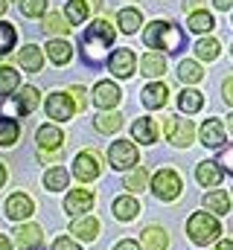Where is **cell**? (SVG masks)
I'll use <instances>...</instances> for the list:
<instances>
[{
    "label": "cell",
    "mask_w": 233,
    "mask_h": 250,
    "mask_svg": "<svg viewBox=\"0 0 233 250\" xmlns=\"http://www.w3.org/2000/svg\"><path fill=\"white\" fill-rule=\"evenodd\" d=\"M184 32L181 26H175L169 21H152L143 32V44L149 50H163V53H178L184 50Z\"/></svg>",
    "instance_id": "6da1fadb"
},
{
    "label": "cell",
    "mask_w": 233,
    "mask_h": 250,
    "mask_svg": "<svg viewBox=\"0 0 233 250\" xmlns=\"http://www.w3.org/2000/svg\"><path fill=\"white\" fill-rule=\"evenodd\" d=\"M111 44H114V26H111L108 21H93V23L88 26V32H85V38H82L85 62L99 64L105 56H108Z\"/></svg>",
    "instance_id": "7a4b0ae2"
},
{
    "label": "cell",
    "mask_w": 233,
    "mask_h": 250,
    "mask_svg": "<svg viewBox=\"0 0 233 250\" xmlns=\"http://www.w3.org/2000/svg\"><path fill=\"white\" fill-rule=\"evenodd\" d=\"M186 233H189V239H192L198 248H204V245H210V242H216V239L222 236V224H219L210 212H195V215L186 221Z\"/></svg>",
    "instance_id": "3957f363"
},
{
    "label": "cell",
    "mask_w": 233,
    "mask_h": 250,
    "mask_svg": "<svg viewBox=\"0 0 233 250\" xmlns=\"http://www.w3.org/2000/svg\"><path fill=\"white\" fill-rule=\"evenodd\" d=\"M108 160H111V166L119 169V172L134 169V166H137V160H140L137 146H134V143H128V140H116V143H111V148H108Z\"/></svg>",
    "instance_id": "277c9868"
},
{
    "label": "cell",
    "mask_w": 233,
    "mask_h": 250,
    "mask_svg": "<svg viewBox=\"0 0 233 250\" xmlns=\"http://www.w3.org/2000/svg\"><path fill=\"white\" fill-rule=\"evenodd\" d=\"M163 131H166V140L178 146V148H186L195 137V128L189 120H181V117H166L163 120Z\"/></svg>",
    "instance_id": "5b68a950"
},
{
    "label": "cell",
    "mask_w": 233,
    "mask_h": 250,
    "mask_svg": "<svg viewBox=\"0 0 233 250\" xmlns=\"http://www.w3.org/2000/svg\"><path fill=\"white\" fill-rule=\"evenodd\" d=\"M152 189L161 201H175L181 195V178L175 169H161L155 178H152Z\"/></svg>",
    "instance_id": "8992f818"
},
{
    "label": "cell",
    "mask_w": 233,
    "mask_h": 250,
    "mask_svg": "<svg viewBox=\"0 0 233 250\" xmlns=\"http://www.w3.org/2000/svg\"><path fill=\"white\" fill-rule=\"evenodd\" d=\"M73 111H76V102L70 99V93L56 90V93L47 96V117H50V120H56V123H67V120L73 117Z\"/></svg>",
    "instance_id": "52a82bcc"
},
{
    "label": "cell",
    "mask_w": 233,
    "mask_h": 250,
    "mask_svg": "<svg viewBox=\"0 0 233 250\" xmlns=\"http://www.w3.org/2000/svg\"><path fill=\"white\" fill-rule=\"evenodd\" d=\"M99 172H102V166H99V154H96V151H82V154H76V160H73V175H76L79 181H96Z\"/></svg>",
    "instance_id": "ba28073f"
},
{
    "label": "cell",
    "mask_w": 233,
    "mask_h": 250,
    "mask_svg": "<svg viewBox=\"0 0 233 250\" xmlns=\"http://www.w3.org/2000/svg\"><path fill=\"white\" fill-rule=\"evenodd\" d=\"M108 67H111V73H114L116 79H128V76H134V67H137V56L128 50V47H119L111 53V59H108Z\"/></svg>",
    "instance_id": "9c48e42d"
},
{
    "label": "cell",
    "mask_w": 233,
    "mask_h": 250,
    "mask_svg": "<svg viewBox=\"0 0 233 250\" xmlns=\"http://www.w3.org/2000/svg\"><path fill=\"white\" fill-rule=\"evenodd\" d=\"M32 212H35V204H32L29 195H23V192L9 195V201H6V215H9L12 221H26Z\"/></svg>",
    "instance_id": "30bf717a"
},
{
    "label": "cell",
    "mask_w": 233,
    "mask_h": 250,
    "mask_svg": "<svg viewBox=\"0 0 233 250\" xmlns=\"http://www.w3.org/2000/svg\"><path fill=\"white\" fill-rule=\"evenodd\" d=\"M119 99H122V93H119V87H116L114 82H99V84L93 87V105L102 108V111L116 108Z\"/></svg>",
    "instance_id": "8fae6325"
},
{
    "label": "cell",
    "mask_w": 233,
    "mask_h": 250,
    "mask_svg": "<svg viewBox=\"0 0 233 250\" xmlns=\"http://www.w3.org/2000/svg\"><path fill=\"white\" fill-rule=\"evenodd\" d=\"M93 192L91 189H70V195L64 198V209L70 212V215H82V212H88L91 207H93Z\"/></svg>",
    "instance_id": "7c38bea8"
},
{
    "label": "cell",
    "mask_w": 233,
    "mask_h": 250,
    "mask_svg": "<svg viewBox=\"0 0 233 250\" xmlns=\"http://www.w3.org/2000/svg\"><path fill=\"white\" fill-rule=\"evenodd\" d=\"M140 99H143V105H146V108L158 111V108H163V105L169 102V87H166L163 82H152V84H146V87H143Z\"/></svg>",
    "instance_id": "4fadbf2b"
},
{
    "label": "cell",
    "mask_w": 233,
    "mask_h": 250,
    "mask_svg": "<svg viewBox=\"0 0 233 250\" xmlns=\"http://www.w3.org/2000/svg\"><path fill=\"white\" fill-rule=\"evenodd\" d=\"M38 102H41L38 90H35L32 84H26V87H23V90H18V96L12 99V111H15L18 117H26V114H32V111L38 108Z\"/></svg>",
    "instance_id": "5bb4252c"
},
{
    "label": "cell",
    "mask_w": 233,
    "mask_h": 250,
    "mask_svg": "<svg viewBox=\"0 0 233 250\" xmlns=\"http://www.w3.org/2000/svg\"><path fill=\"white\" fill-rule=\"evenodd\" d=\"M41 239H44V233H41L38 224H21V227L15 230V242H18V248L21 250L41 248Z\"/></svg>",
    "instance_id": "9a60e30c"
},
{
    "label": "cell",
    "mask_w": 233,
    "mask_h": 250,
    "mask_svg": "<svg viewBox=\"0 0 233 250\" xmlns=\"http://www.w3.org/2000/svg\"><path fill=\"white\" fill-rule=\"evenodd\" d=\"M222 175H225V169H219V163H213V160H204L195 166V181L201 187H219Z\"/></svg>",
    "instance_id": "2e32d148"
},
{
    "label": "cell",
    "mask_w": 233,
    "mask_h": 250,
    "mask_svg": "<svg viewBox=\"0 0 233 250\" xmlns=\"http://www.w3.org/2000/svg\"><path fill=\"white\" fill-rule=\"evenodd\" d=\"M201 143L207 146V148H222L225 146V125L219 123V120H207V123L201 125Z\"/></svg>",
    "instance_id": "e0dca14e"
},
{
    "label": "cell",
    "mask_w": 233,
    "mask_h": 250,
    "mask_svg": "<svg viewBox=\"0 0 233 250\" xmlns=\"http://www.w3.org/2000/svg\"><path fill=\"white\" fill-rule=\"evenodd\" d=\"M35 140H38V148L41 151H58L61 143H64V134L58 131L56 125H41L38 134H35Z\"/></svg>",
    "instance_id": "ac0fdd59"
},
{
    "label": "cell",
    "mask_w": 233,
    "mask_h": 250,
    "mask_svg": "<svg viewBox=\"0 0 233 250\" xmlns=\"http://www.w3.org/2000/svg\"><path fill=\"white\" fill-rule=\"evenodd\" d=\"M131 134H134V140H137V143L152 146V143H158V123H155V120H149V117H140L137 123L131 125Z\"/></svg>",
    "instance_id": "d6986e66"
},
{
    "label": "cell",
    "mask_w": 233,
    "mask_h": 250,
    "mask_svg": "<svg viewBox=\"0 0 233 250\" xmlns=\"http://www.w3.org/2000/svg\"><path fill=\"white\" fill-rule=\"evenodd\" d=\"M140 73H143L146 79L163 76V73H166V59H163L161 53H146V56L140 59Z\"/></svg>",
    "instance_id": "ffe728a7"
},
{
    "label": "cell",
    "mask_w": 233,
    "mask_h": 250,
    "mask_svg": "<svg viewBox=\"0 0 233 250\" xmlns=\"http://www.w3.org/2000/svg\"><path fill=\"white\" fill-rule=\"evenodd\" d=\"M70 233L79 236V239H85V242H93L99 236V221L93 215H85V218H79V221L70 224Z\"/></svg>",
    "instance_id": "44dd1931"
},
{
    "label": "cell",
    "mask_w": 233,
    "mask_h": 250,
    "mask_svg": "<svg viewBox=\"0 0 233 250\" xmlns=\"http://www.w3.org/2000/svg\"><path fill=\"white\" fill-rule=\"evenodd\" d=\"M116 23H119V29L125 32V35H134L140 26H143V15H140V9H119V15H116Z\"/></svg>",
    "instance_id": "7402d4cb"
},
{
    "label": "cell",
    "mask_w": 233,
    "mask_h": 250,
    "mask_svg": "<svg viewBox=\"0 0 233 250\" xmlns=\"http://www.w3.org/2000/svg\"><path fill=\"white\" fill-rule=\"evenodd\" d=\"M18 64H21L23 70H29V73H38L41 64H44V53H41L35 44H29V47H23V50L18 53Z\"/></svg>",
    "instance_id": "603a6c76"
},
{
    "label": "cell",
    "mask_w": 233,
    "mask_h": 250,
    "mask_svg": "<svg viewBox=\"0 0 233 250\" xmlns=\"http://www.w3.org/2000/svg\"><path fill=\"white\" fill-rule=\"evenodd\" d=\"M186 26H189V32H198V35H204V32H210V29L216 26V21H213V15H210L207 9H198V12L186 15Z\"/></svg>",
    "instance_id": "cb8c5ba5"
},
{
    "label": "cell",
    "mask_w": 233,
    "mask_h": 250,
    "mask_svg": "<svg viewBox=\"0 0 233 250\" xmlns=\"http://www.w3.org/2000/svg\"><path fill=\"white\" fill-rule=\"evenodd\" d=\"M178 108H181L184 114H198V111L204 108V96H201L198 90L186 87V90H181V93H178Z\"/></svg>",
    "instance_id": "d4e9b609"
},
{
    "label": "cell",
    "mask_w": 233,
    "mask_h": 250,
    "mask_svg": "<svg viewBox=\"0 0 233 250\" xmlns=\"http://www.w3.org/2000/svg\"><path fill=\"white\" fill-rule=\"evenodd\" d=\"M114 218L119 221H131L137 212H140V204H137V198H131V195H122V198H116L114 201Z\"/></svg>",
    "instance_id": "484cf974"
},
{
    "label": "cell",
    "mask_w": 233,
    "mask_h": 250,
    "mask_svg": "<svg viewBox=\"0 0 233 250\" xmlns=\"http://www.w3.org/2000/svg\"><path fill=\"white\" fill-rule=\"evenodd\" d=\"M178 79H181L184 84H198V82L204 79V70H201V64L198 62L186 59V62L178 64Z\"/></svg>",
    "instance_id": "4316f807"
},
{
    "label": "cell",
    "mask_w": 233,
    "mask_h": 250,
    "mask_svg": "<svg viewBox=\"0 0 233 250\" xmlns=\"http://www.w3.org/2000/svg\"><path fill=\"white\" fill-rule=\"evenodd\" d=\"M140 239H143L146 250H166V245H169V236H166V230H161V227H146Z\"/></svg>",
    "instance_id": "83f0119b"
},
{
    "label": "cell",
    "mask_w": 233,
    "mask_h": 250,
    "mask_svg": "<svg viewBox=\"0 0 233 250\" xmlns=\"http://www.w3.org/2000/svg\"><path fill=\"white\" fill-rule=\"evenodd\" d=\"M88 12H91L88 0H67V6H64V15H67L70 26H76V23H85Z\"/></svg>",
    "instance_id": "f1b7e54d"
},
{
    "label": "cell",
    "mask_w": 233,
    "mask_h": 250,
    "mask_svg": "<svg viewBox=\"0 0 233 250\" xmlns=\"http://www.w3.org/2000/svg\"><path fill=\"white\" fill-rule=\"evenodd\" d=\"M47 59L53 64H67L73 59V47L67 41H50L47 44Z\"/></svg>",
    "instance_id": "f546056e"
},
{
    "label": "cell",
    "mask_w": 233,
    "mask_h": 250,
    "mask_svg": "<svg viewBox=\"0 0 233 250\" xmlns=\"http://www.w3.org/2000/svg\"><path fill=\"white\" fill-rule=\"evenodd\" d=\"M44 32L47 35H67L70 32V21L56 15V12H47L44 15Z\"/></svg>",
    "instance_id": "4dcf8cb0"
},
{
    "label": "cell",
    "mask_w": 233,
    "mask_h": 250,
    "mask_svg": "<svg viewBox=\"0 0 233 250\" xmlns=\"http://www.w3.org/2000/svg\"><path fill=\"white\" fill-rule=\"evenodd\" d=\"M67 181H70V175H67V169H64V166H53V169L44 175V187L50 189V192L64 189V187H67Z\"/></svg>",
    "instance_id": "1f68e13d"
},
{
    "label": "cell",
    "mask_w": 233,
    "mask_h": 250,
    "mask_svg": "<svg viewBox=\"0 0 233 250\" xmlns=\"http://www.w3.org/2000/svg\"><path fill=\"white\" fill-rule=\"evenodd\" d=\"M93 125H96L99 134H114V131H119V125H122V117L114 114V111H105V114H99L93 120Z\"/></svg>",
    "instance_id": "d6a6232c"
},
{
    "label": "cell",
    "mask_w": 233,
    "mask_h": 250,
    "mask_svg": "<svg viewBox=\"0 0 233 250\" xmlns=\"http://www.w3.org/2000/svg\"><path fill=\"white\" fill-rule=\"evenodd\" d=\"M219 41L216 38H201L198 44H195V56L201 59V62H216L219 59Z\"/></svg>",
    "instance_id": "836d02e7"
},
{
    "label": "cell",
    "mask_w": 233,
    "mask_h": 250,
    "mask_svg": "<svg viewBox=\"0 0 233 250\" xmlns=\"http://www.w3.org/2000/svg\"><path fill=\"white\" fill-rule=\"evenodd\" d=\"M204 207H207L210 212L225 215V212H228V207H231V201H228V195H225L222 189H216V192H207V195H204Z\"/></svg>",
    "instance_id": "e575fe53"
},
{
    "label": "cell",
    "mask_w": 233,
    "mask_h": 250,
    "mask_svg": "<svg viewBox=\"0 0 233 250\" xmlns=\"http://www.w3.org/2000/svg\"><path fill=\"white\" fill-rule=\"evenodd\" d=\"M18 137H21V125L9 117H3L0 120V146H15Z\"/></svg>",
    "instance_id": "d590c367"
},
{
    "label": "cell",
    "mask_w": 233,
    "mask_h": 250,
    "mask_svg": "<svg viewBox=\"0 0 233 250\" xmlns=\"http://www.w3.org/2000/svg\"><path fill=\"white\" fill-rule=\"evenodd\" d=\"M18 84H21V76L12 67H0V96H9L12 90H18Z\"/></svg>",
    "instance_id": "8d00e7d4"
},
{
    "label": "cell",
    "mask_w": 233,
    "mask_h": 250,
    "mask_svg": "<svg viewBox=\"0 0 233 250\" xmlns=\"http://www.w3.org/2000/svg\"><path fill=\"white\" fill-rule=\"evenodd\" d=\"M146 184H149V172H146L143 166L131 169V172H128V178H125V189H131V192H143Z\"/></svg>",
    "instance_id": "74e56055"
},
{
    "label": "cell",
    "mask_w": 233,
    "mask_h": 250,
    "mask_svg": "<svg viewBox=\"0 0 233 250\" xmlns=\"http://www.w3.org/2000/svg\"><path fill=\"white\" fill-rule=\"evenodd\" d=\"M21 15L23 18H41V15H47V0H23L21 3Z\"/></svg>",
    "instance_id": "f35d334b"
},
{
    "label": "cell",
    "mask_w": 233,
    "mask_h": 250,
    "mask_svg": "<svg viewBox=\"0 0 233 250\" xmlns=\"http://www.w3.org/2000/svg\"><path fill=\"white\" fill-rule=\"evenodd\" d=\"M12 47H15V26L6 23V21H0V56L9 53Z\"/></svg>",
    "instance_id": "ab89813d"
},
{
    "label": "cell",
    "mask_w": 233,
    "mask_h": 250,
    "mask_svg": "<svg viewBox=\"0 0 233 250\" xmlns=\"http://www.w3.org/2000/svg\"><path fill=\"white\" fill-rule=\"evenodd\" d=\"M70 96H73L76 108H85V105H88V96H85V87H82V84H73V87H70Z\"/></svg>",
    "instance_id": "60d3db41"
},
{
    "label": "cell",
    "mask_w": 233,
    "mask_h": 250,
    "mask_svg": "<svg viewBox=\"0 0 233 250\" xmlns=\"http://www.w3.org/2000/svg\"><path fill=\"white\" fill-rule=\"evenodd\" d=\"M219 166H222L225 172H231V175H233V146L222 151V157H219Z\"/></svg>",
    "instance_id": "b9f144b4"
},
{
    "label": "cell",
    "mask_w": 233,
    "mask_h": 250,
    "mask_svg": "<svg viewBox=\"0 0 233 250\" xmlns=\"http://www.w3.org/2000/svg\"><path fill=\"white\" fill-rule=\"evenodd\" d=\"M53 250H82V248H79L76 242H70L67 236H61V239H56V242H53Z\"/></svg>",
    "instance_id": "7bdbcfd3"
},
{
    "label": "cell",
    "mask_w": 233,
    "mask_h": 250,
    "mask_svg": "<svg viewBox=\"0 0 233 250\" xmlns=\"http://www.w3.org/2000/svg\"><path fill=\"white\" fill-rule=\"evenodd\" d=\"M222 96H225L228 105H233V76L231 79H225V84H222Z\"/></svg>",
    "instance_id": "ee69618b"
},
{
    "label": "cell",
    "mask_w": 233,
    "mask_h": 250,
    "mask_svg": "<svg viewBox=\"0 0 233 250\" xmlns=\"http://www.w3.org/2000/svg\"><path fill=\"white\" fill-rule=\"evenodd\" d=\"M204 0H184V12L186 15H192V12H198V6H201Z\"/></svg>",
    "instance_id": "f6af8a7d"
},
{
    "label": "cell",
    "mask_w": 233,
    "mask_h": 250,
    "mask_svg": "<svg viewBox=\"0 0 233 250\" xmlns=\"http://www.w3.org/2000/svg\"><path fill=\"white\" fill-rule=\"evenodd\" d=\"M114 250H140V245H137V242H131V239H125V242L114 245Z\"/></svg>",
    "instance_id": "bcb514c9"
},
{
    "label": "cell",
    "mask_w": 233,
    "mask_h": 250,
    "mask_svg": "<svg viewBox=\"0 0 233 250\" xmlns=\"http://www.w3.org/2000/svg\"><path fill=\"white\" fill-rule=\"evenodd\" d=\"M38 160L47 163V160H58V151H38Z\"/></svg>",
    "instance_id": "7dc6e473"
},
{
    "label": "cell",
    "mask_w": 233,
    "mask_h": 250,
    "mask_svg": "<svg viewBox=\"0 0 233 250\" xmlns=\"http://www.w3.org/2000/svg\"><path fill=\"white\" fill-rule=\"evenodd\" d=\"M216 9H233V0H213Z\"/></svg>",
    "instance_id": "c3c4849f"
},
{
    "label": "cell",
    "mask_w": 233,
    "mask_h": 250,
    "mask_svg": "<svg viewBox=\"0 0 233 250\" xmlns=\"http://www.w3.org/2000/svg\"><path fill=\"white\" fill-rule=\"evenodd\" d=\"M216 250H233V242H231V239H228V242H219Z\"/></svg>",
    "instance_id": "681fc988"
},
{
    "label": "cell",
    "mask_w": 233,
    "mask_h": 250,
    "mask_svg": "<svg viewBox=\"0 0 233 250\" xmlns=\"http://www.w3.org/2000/svg\"><path fill=\"white\" fill-rule=\"evenodd\" d=\"M0 250H12V242L6 236H0Z\"/></svg>",
    "instance_id": "f907efd6"
},
{
    "label": "cell",
    "mask_w": 233,
    "mask_h": 250,
    "mask_svg": "<svg viewBox=\"0 0 233 250\" xmlns=\"http://www.w3.org/2000/svg\"><path fill=\"white\" fill-rule=\"evenodd\" d=\"M88 6H91L93 12H99V9H102V0H88Z\"/></svg>",
    "instance_id": "816d5d0a"
},
{
    "label": "cell",
    "mask_w": 233,
    "mask_h": 250,
    "mask_svg": "<svg viewBox=\"0 0 233 250\" xmlns=\"http://www.w3.org/2000/svg\"><path fill=\"white\" fill-rule=\"evenodd\" d=\"M3 184H6V166L0 163V187H3Z\"/></svg>",
    "instance_id": "f5cc1de1"
},
{
    "label": "cell",
    "mask_w": 233,
    "mask_h": 250,
    "mask_svg": "<svg viewBox=\"0 0 233 250\" xmlns=\"http://www.w3.org/2000/svg\"><path fill=\"white\" fill-rule=\"evenodd\" d=\"M228 128H231V134H233V114L228 117Z\"/></svg>",
    "instance_id": "db71d44e"
},
{
    "label": "cell",
    "mask_w": 233,
    "mask_h": 250,
    "mask_svg": "<svg viewBox=\"0 0 233 250\" xmlns=\"http://www.w3.org/2000/svg\"><path fill=\"white\" fill-rule=\"evenodd\" d=\"M3 12H6V0H0V15H3Z\"/></svg>",
    "instance_id": "11a10c76"
}]
</instances>
